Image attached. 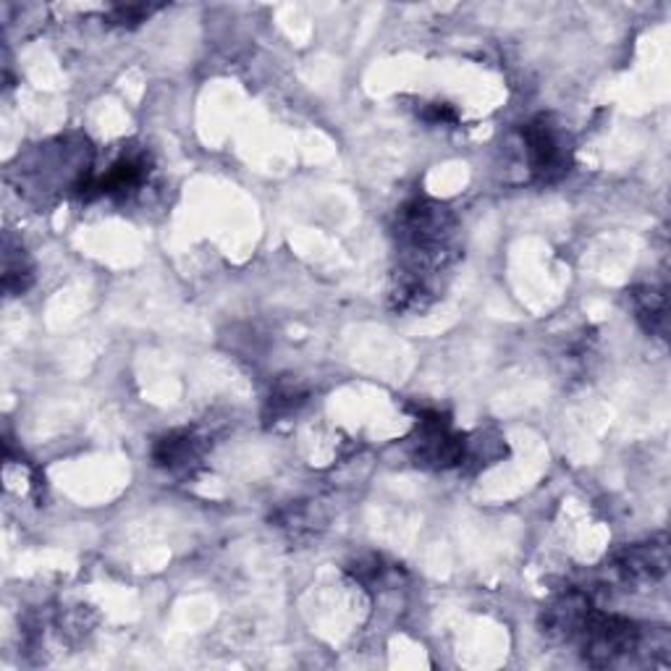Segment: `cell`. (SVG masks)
<instances>
[{"mask_svg":"<svg viewBox=\"0 0 671 671\" xmlns=\"http://www.w3.org/2000/svg\"><path fill=\"white\" fill-rule=\"evenodd\" d=\"M396 239L407 260L399 281L431 292V273L446 268L456 254V218L446 205L414 197L396 216Z\"/></svg>","mask_w":671,"mask_h":671,"instance_id":"cell-1","label":"cell"},{"mask_svg":"<svg viewBox=\"0 0 671 671\" xmlns=\"http://www.w3.org/2000/svg\"><path fill=\"white\" fill-rule=\"evenodd\" d=\"M577 640L590 667H612L642 646V627L633 619L603 614L593 606Z\"/></svg>","mask_w":671,"mask_h":671,"instance_id":"cell-2","label":"cell"},{"mask_svg":"<svg viewBox=\"0 0 671 671\" xmlns=\"http://www.w3.org/2000/svg\"><path fill=\"white\" fill-rule=\"evenodd\" d=\"M525 137L530 171L543 184H554L561 177H567L572 166V152H569L567 139L548 116H538L522 129Z\"/></svg>","mask_w":671,"mask_h":671,"instance_id":"cell-3","label":"cell"},{"mask_svg":"<svg viewBox=\"0 0 671 671\" xmlns=\"http://www.w3.org/2000/svg\"><path fill=\"white\" fill-rule=\"evenodd\" d=\"M414 459L422 467L448 469L467 459L465 435L452 431V420L441 412H425L418 422V452Z\"/></svg>","mask_w":671,"mask_h":671,"instance_id":"cell-4","label":"cell"},{"mask_svg":"<svg viewBox=\"0 0 671 671\" xmlns=\"http://www.w3.org/2000/svg\"><path fill=\"white\" fill-rule=\"evenodd\" d=\"M593 612V603L580 590H567V593L556 595V599L543 609L541 629L543 635L554 637V640H577L582 624L588 614Z\"/></svg>","mask_w":671,"mask_h":671,"instance_id":"cell-5","label":"cell"},{"mask_svg":"<svg viewBox=\"0 0 671 671\" xmlns=\"http://www.w3.org/2000/svg\"><path fill=\"white\" fill-rule=\"evenodd\" d=\"M667 546H629L616 556L614 572L619 575L624 585H648L667 575Z\"/></svg>","mask_w":671,"mask_h":671,"instance_id":"cell-6","label":"cell"},{"mask_svg":"<svg viewBox=\"0 0 671 671\" xmlns=\"http://www.w3.org/2000/svg\"><path fill=\"white\" fill-rule=\"evenodd\" d=\"M203 456V441L190 431H177L168 433L158 441L152 448V459L158 467L163 469H181L190 467L192 462H197Z\"/></svg>","mask_w":671,"mask_h":671,"instance_id":"cell-7","label":"cell"},{"mask_svg":"<svg viewBox=\"0 0 671 671\" xmlns=\"http://www.w3.org/2000/svg\"><path fill=\"white\" fill-rule=\"evenodd\" d=\"M35 268H32V260L26 258V252L19 247L13 250L11 237L5 239V265H3V286L9 294H24L26 288L32 286L35 281Z\"/></svg>","mask_w":671,"mask_h":671,"instance_id":"cell-8","label":"cell"},{"mask_svg":"<svg viewBox=\"0 0 671 671\" xmlns=\"http://www.w3.org/2000/svg\"><path fill=\"white\" fill-rule=\"evenodd\" d=\"M637 318L646 326L648 333H663L667 331V294L663 288H642L635 294Z\"/></svg>","mask_w":671,"mask_h":671,"instance_id":"cell-9","label":"cell"},{"mask_svg":"<svg viewBox=\"0 0 671 671\" xmlns=\"http://www.w3.org/2000/svg\"><path fill=\"white\" fill-rule=\"evenodd\" d=\"M307 401V391H302L297 384H281L276 391L271 394L268 401V420L276 422L278 418L297 412V409Z\"/></svg>","mask_w":671,"mask_h":671,"instance_id":"cell-10","label":"cell"},{"mask_svg":"<svg viewBox=\"0 0 671 671\" xmlns=\"http://www.w3.org/2000/svg\"><path fill=\"white\" fill-rule=\"evenodd\" d=\"M349 572L354 575V580H360L365 588H378L384 585L386 577H388V567H384V559H378V556H373V559L367 561H357Z\"/></svg>","mask_w":671,"mask_h":671,"instance_id":"cell-11","label":"cell"},{"mask_svg":"<svg viewBox=\"0 0 671 671\" xmlns=\"http://www.w3.org/2000/svg\"><path fill=\"white\" fill-rule=\"evenodd\" d=\"M150 5H118L116 11H113V19H116L118 24H137L143 22L145 16H150Z\"/></svg>","mask_w":671,"mask_h":671,"instance_id":"cell-12","label":"cell"},{"mask_svg":"<svg viewBox=\"0 0 671 671\" xmlns=\"http://www.w3.org/2000/svg\"><path fill=\"white\" fill-rule=\"evenodd\" d=\"M422 116H425V121H431V124H454L456 121V113L448 109V105H439V103L431 105Z\"/></svg>","mask_w":671,"mask_h":671,"instance_id":"cell-13","label":"cell"}]
</instances>
